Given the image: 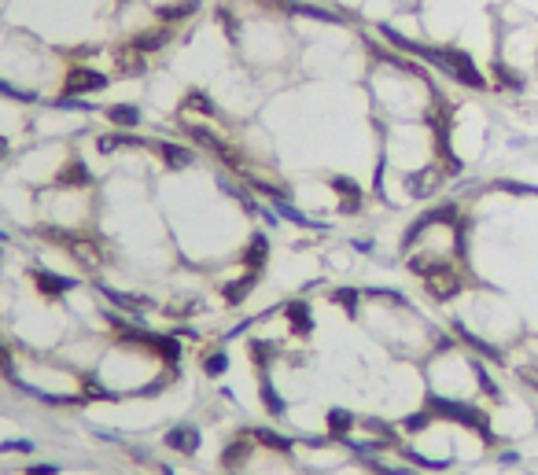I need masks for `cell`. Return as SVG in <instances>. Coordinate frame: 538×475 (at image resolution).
<instances>
[{"instance_id":"cell-12","label":"cell","mask_w":538,"mask_h":475,"mask_svg":"<svg viewBox=\"0 0 538 475\" xmlns=\"http://www.w3.org/2000/svg\"><path fill=\"white\" fill-rule=\"evenodd\" d=\"M362 299H365V295L357 291V288H336V291H332V302L343 306L347 317H357V306H362Z\"/></svg>"},{"instance_id":"cell-15","label":"cell","mask_w":538,"mask_h":475,"mask_svg":"<svg viewBox=\"0 0 538 475\" xmlns=\"http://www.w3.org/2000/svg\"><path fill=\"white\" fill-rule=\"evenodd\" d=\"M494 78H498V85L501 89H524V78H520V74H513L509 67H505V63H494Z\"/></svg>"},{"instance_id":"cell-3","label":"cell","mask_w":538,"mask_h":475,"mask_svg":"<svg viewBox=\"0 0 538 475\" xmlns=\"http://www.w3.org/2000/svg\"><path fill=\"white\" fill-rule=\"evenodd\" d=\"M162 442H166V450H170V453L195 457V453H200L203 435H200V428H195V424H173V428H170L166 435H162Z\"/></svg>"},{"instance_id":"cell-7","label":"cell","mask_w":538,"mask_h":475,"mask_svg":"<svg viewBox=\"0 0 538 475\" xmlns=\"http://www.w3.org/2000/svg\"><path fill=\"white\" fill-rule=\"evenodd\" d=\"M258 395H262V409L269 413V420H284V417H288V402L281 398V390L273 387L269 372L262 376V383H258Z\"/></svg>"},{"instance_id":"cell-4","label":"cell","mask_w":538,"mask_h":475,"mask_svg":"<svg viewBox=\"0 0 538 475\" xmlns=\"http://www.w3.org/2000/svg\"><path fill=\"white\" fill-rule=\"evenodd\" d=\"M34 284L41 288L44 299H63L67 291H78L81 288L78 276H59V273H48V269H34Z\"/></svg>"},{"instance_id":"cell-9","label":"cell","mask_w":538,"mask_h":475,"mask_svg":"<svg viewBox=\"0 0 538 475\" xmlns=\"http://www.w3.org/2000/svg\"><path fill=\"white\" fill-rule=\"evenodd\" d=\"M332 185H336V192H339V199H343V203H339V210H347V214H350V210H357V206H362L365 192L357 188V181H350V177H336Z\"/></svg>"},{"instance_id":"cell-13","label":"cell","mask_w":538,"mask_h":475,"mask_svg":"<svg viewBox=\"0 0 538 475\" xmlns=\"http://www.w3.org/2000/svg\"><path fill=\"white\" fill-rule=\"evenodd\" d=\"M468 369H472V376H476V383H479V390L487 398H501V390H498V383L491 380V376H487V369L479 365V362H468Z\"/></svg>"},{"instance_id":"cell-8","label":"cell","mask_w":538,"mask_h":475,"mask_svg":"<svg viewBox=\"0 0 538 475\" xmlns=\"http://www.w3.org/2000/svg\"><path fill=\"white\" fill-rule=\"evenodd\" d=\"M243 269H251V273H258L269 261V240L258 233V236H251V243H247V251H243Z\"/></svg>"},{"instance_id":"cell-5","label":"cell","mask_w":538,"mask_h":475,"mask_svg":"<svg viewBox=\"0 0 538 475\" xmlns=\"http://www.w3.org/2000/svg\"><path fill=\"white\" fill-rule=\"evenodd\" d=\"M152 152L162 155V162H166V166H173V170H185V166H192V162L200 159V152H195V147L173 144V140H155Z\"/></svg>"},{"instance_id":"cell-16","label":"cell","mask_w":538,"mask_h":475,"mask_svg":"<svg viewBox=\"0 0 538 475\" xmlns=\"http://www.w3.org/2000/svg\"><path fill=\"white\" fill-rule=\"evenodd\" d=\"M0 376H4V380H11V376H15V362H11L8 347H0Z\"/></svg>"},{"instance_id":"cell-18","label":"cell","mask_w":538,"mask_h":475,"mask_svg":"<svg viewBox=\"0 0 538 475\" xmlns=\"http://www.w3.org/2000/svg\"><path fill=\"white\" fill-rule=\"evenodd\" d=\"M520 380H524V383H531V387L538 390V369H520Z\"/></svg>"},{"instance_id":"cell-19","label":"cell","mask_w":538,"mask_h":475,"mask_svg":"<svg viewBox=\"0 0 538 475\" xmlns=\"http://www.w3.org/2000/svg\"><path fill=\"white\" fill-rule=\"evenodd\" d=\"M56 471H59L56 464H34V468H30L26 475H56Z\"/></svg>"},{"instance_id":"cell-14","label":"cell","mask_w":538,"mask_h":475,"mask_svg":"<svg viewBox=\"0 0 538 475\" xmlns=\"http://www.w3.org/2000/svg\"><path fill=\"white\" fill-rule=\"evenodd\" d=\"M225 369H229V354H225V350L203 354V372H207V376H221Z\"/></svg>"},{"instance_id":"cell-6","label":"cell","mask_w":538,"mask_h":475,"mask_svg":"<svg viewBox=\"0 0 538 475\" xmlns=\"http://www.w3.org/2000/svg\"><path fill=\"white\" fill-rule=\"evenodd\" d=\"M104 114L115 129H137L144 122V111L137 104H111V107H104Z\"/></svg>"},{"instance_id":"cell-1","label":"cell","mask_w":538,"mask_h":475,"mask_svg":"<svg viewBox=\"0 0 538 475\" xmlns=\"http://www.w3.org/2000/svg\"><path fill=\"white\" fill-rule=\"evenodd\" d=\"M107 85H111V78L104 70H96V67H71L59 96H89V92H104Z\"/></svg>"},{"instance_id":"cell-2","label":"cell","mask_w":538,"mask_h":475,"mask_svg":"<svg viewBox=\"0 0 538 475\" xmlns=\"http://www.w3.org/2000/svg\"><path fill=\"white\" fill-rule=\"evenodd\" d=\"M420 276H424V288L432 291V299H453V295L461 291V276L453 266H432Z\"/></svg>"},{"instance_id":"cell-10","label":"cell","mask_w":538,"mask_h":475,"mask_svg":"<svg viewBox=\"0 0 538 475\" xmlns=\"http://www.w3.org/2000/svg\"><path fill=\"white\" fill-rule=\"evenodd\" d=\"M453 332H458L461 335V343H468V347L472 350H476V354H483V357H491V362H501V350L498 347H491V343H483L479 335H472L468 328H465V324L458 321V324H453Z\"/></svg>"},{"instance_id":"cell-21","label":"cell","mask_w":538,"mask_h":475,"mask_svg":"<svg viewBox=\"0 0 538 475\" xmlns=\"http://www.w3.org/2000/svg\"><path fill=\"white\" fill-rule=\"evenodd\" d=\"M0 243H11V236L4 233V228H0Z\"/></svg>"},{"instance_id":"cell-17","label":"cell","mask_w":538,"mask_h":475,"mask_svg":"<svg viewBox=\"0 0 538 475\" xmlns=\"http://www.w3.org/2000/svg\"><path fill=\"white\" fill-rule=\"evenodd\" d=\"M262 4H266V8H273V11H284V15H288L291 8L299 4V0H262Z\"/></svg>"},{"instance_id":"cell-20","label":"cell","mask_w":538,"mask_h":475,"mask_svg":"<svg viewBox=\"0 0 538 475\" xmlns=\"http://www.w3.org/2000/svg\"><path fill=\"white\" fill-rule=\"evenodd\" d=\"M4 155H8V140H4V137H0V159H4Z\"/></svg>"},{"instance_id":"cell-11","label":"cell","mask_w":538,"mask_h":475,"mask_svg":"<svg viewBox=\"0 0 538 475\" xmlns=\"http://www.w3.org/2000/svg\"><path fill=\"white\" fill-rule=\"evenodd\" d=\"M0 96H4V100H15V104H37V92L15 85L11 78H0Z\"/></svg>"}]
</instances>
